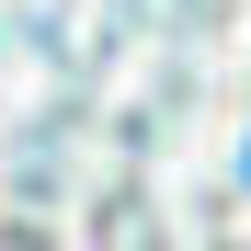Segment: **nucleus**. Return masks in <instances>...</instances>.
Wrapping results in <instances>:
<instances>
[{
  "instance_id": "1",
  "label": "nucleus",
  "mask_w": 251,
  "mask_h": 251,
  "mask_svg": "<svg viewBox=\"0 0 251 251\" xmlns=\"http://www.w3.org/2000/svg\"><path fill=\"white\" fill-rule=\"evenodd\" d=\"M240 172H251V160H240Z\"/></svg>"
}]
</instances>
